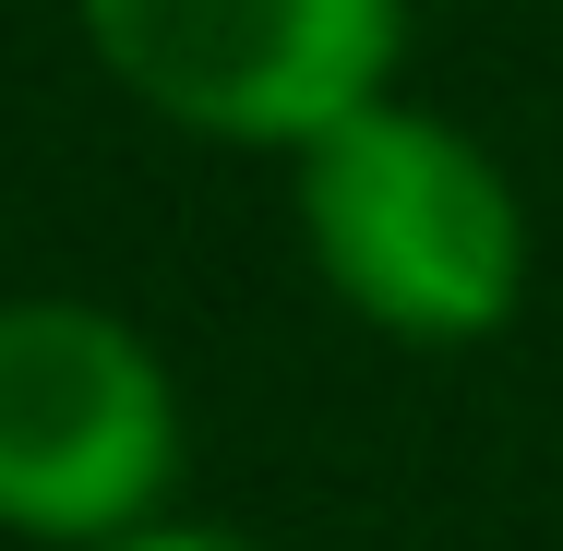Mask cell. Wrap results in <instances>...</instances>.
Instances as JSON below:
<instances>
[{
	"instance_id": "obj_2",
	"label": "cell",
	"mask_w": 563,
	"mask_h": 551,
	"mask_svg": "<svg viewBox=\"0 0 563 551\" xmlns=\"http://www.w3.org/2000/svg\"><path fill=\"white\" fill-rule=\"evenodd\" d=\"M85 36L180 132L312 144L384 97L396 0H85Z\"/></svg>"
},
{
	"instance_id": "obj_4",
	"label": "cell",
	"mask_w": 563,
	"mask_h": 551,
	"mask_svg": "<svg viewBox=\"0 0 563 551\" xmlns=\"http://www.w3.org/2000/svg\"><path fill=\"white\" fill-rule=\"evenodd\" d=\"M120 551H240V540H192V528H168V540H120Z\"/></svg>"
},
{
	"instance_id": "obj_1",
	"label": "cell",
	"mask_w": 563,
	"mask_h": 551,
	"mask_svg": "<svg viewBox=\"0 0 563 551\" xmlns=\"http://www.w3.org/2000/svg\"><path fill=\"white\" fill-rule=\"evenodd\" d=\"M300 228L384 335H492L516 312V192L504 168L420 109H347L300 144Z\"/></svg>"
},
{
	"instance_id": "obj_3",
	"label": "cell",
	"mask_w": 563,
	"mask_h": 551,
	"mask_svg": "<svg viewBox=\"0 0 563 551\" xmlns=\"http://www.w3.org/2000/svg\"><path fill=\"white\" fill-rule=\"evenodd\" d=\"M168 372L144 335L85 300H12L0 312V528L36 540H109L168 492Z\"/></svg>"
}]
</instances>
